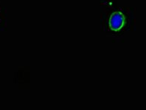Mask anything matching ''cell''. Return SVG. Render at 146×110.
<instances>
[{"mask_svg": "<svg viewBox=\"0 0 146 110\" xmlns=\"http://www.w3.org/2000/svg\"><path fill=\"white\" fill-rule=\"evenodd\" d=\"M125 21L126 19L122 13L115 11L110 16L108 21L109 28L113 32H119L125 26Z\"/></svg>", "mask_w": 146, "mask_h": 110, "instance_id": "6da1fadb", "label": "cell"}]
</instances>
